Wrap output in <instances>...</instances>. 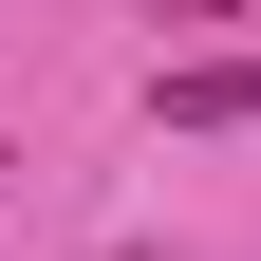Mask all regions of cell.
Listing matches in <instances>:
<instances>
[{
    "instance_id": "obj_1",
    "label": "cell",
    "mask_w": 261,
    "mask_h": 261,
    "mask_svg": "<svg viewBox=\"0 0 261 261\" xmlns=\"http://www.w3.org/2000/svg\"><path fill=\"white\" fill-rule=\"evenodd\" d=\"M149 112H168V130H261V56H168Z\"/></svg>"
}]
</instances>
